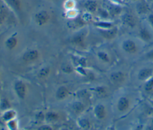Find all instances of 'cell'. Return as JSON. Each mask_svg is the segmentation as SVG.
I'll return each instance as SVG.
<instances>
[{
  "label": "cell",
  "mask_w": 153,
  "mask_h": 130,
  "mask_svg": "<svg viewBox=\"0 0 153 130\" xmlns=\"http://www.w3.org/2000/svg\"><path fill=\"white\" fill-rule=\"evenodd\" d=\"M145 44L135 35H125L118 40V46L121 53L126 56L133 57L140 53Z\"/></svg>",
  "instance_id": "6da1fadb"
},
{
  "label": "cell",
  "mask_w": 153,
  "mask_h": 130,
  "mask_svg": "<svg viewBox=\"0 0 153 130\" xmlns=\"http://www.w3.org/2000/svg\"><path fill=\"white\" fill-rule=\"evenodd\" d=\"M118 19L123 28L134 32L137 30L141 20L132 10H123Z\"/></svg>",
  "instance_id": "7a4b0ae2"
},
{
  "label": "cell",
  "mask_w": 153,
  "mask_h": 130,
  "mask_svg": "<svg viewBox=\"0 0 153 130\" xmlns=\"http://www.w3.org/2000/svg\"><path fill=\"white\" fill-rule=\"evenodd\" d=\"M134 33L145 44L153 43V30L145 19L140 20V24Z\"/></svg>",
  "instance_id": "3957f363"
},
{
  "label": "cell",
  "mask_w": 153,
  "mask_h": 130,
  "mask_svg": "<svg viewBox=\"0 0 153 130\" xmlns=\"http://www.w3.org/2000/svg\"><path fill=\"white\" fill-rule=\"evenodd\" d=\"M132 10L140 18H145L148 13L152 10L149 4L145 0H136L132 2Z\"/></svg>",
  "instance_id": "277c9868"
},
{
  "label": "cell",
  "mask_w": 153,
  "mask_h": 130,
  "mask_svg": "<svg viewBox=\"0 0 153 130\" xmlns=\"http://www.w3.org/2000/svg\"><path fill=\"white\" fill-rule=\"evenodd\" d=\"M98 31L100 36L107 41H113L118 37L119 29L117 26L112 25L108 27H99Z\"/></svg>",
  "instance_id": "5b68a950"
},
{
  "label": "cell",
  "mask_w": 153,
  "mask_h": 130,
  "mask_svg": "<svg viewBox=\"0 0 153 130\" xmlns=\"http://www.w3.org/2000/svg\"><path fill=\"white\" fill-rule=\"evenodd\" d=\"M130 107V99L126 96H120L115 102V108L119 113H124L129 110Z\"/></svg>",
  "instance_id": "8992f818"
},
{
  "label": "cell",
  "mask_w": 153,
  "mask_h": 130,
  "mask_svg": "<svg viewBox=\"0 0 153 130\" xmlns=\"http://www.w3.org/2000/svg\"><path fill=\"white\" fill-rule=\"evenodd\" d=\"M126 79V74L122 71L115 70L109 74V80L114 85H121L125 83Z\"/></svg>",
  "instance_id": "52a82bcc"
},
{
  "label": "cell",
  "mask_w": 153,
  "mask_h": 130,
  "mask_svg": "<svg viewBox=\"0 0 153 130\" xmlns=\"http://www.w3.org/2000/svg\"><path fill=\"white\" fill-rule=\"evenodd\" d=\"M136 74L137 79L139 81H148L153 75V68L150 66H143L138 70Z\"/></svg>",
  "instance_id": "ba28073f"
},
{
  "label": "cell",
  "mask_w": 153,
  "mask_h": 130,
  "mask_svg": "<svg viewBox=\"0 0 153 130\" xmlns=\"http://www.w3.org/2000/svg\"><path fill=\"white\" fill-rule=\"evenodd\" d=\"M49 15L45 11H41L37 13L35 16V21L39 25H43L47 23Z\"/></svg>",
  "instance_id": "9c48e42d"
},
{
  "label": "cell",
  "mask_w": 153,
  "mask_h": 130,
  "mask_svg": "<svg viewBox=\"0 0 153 130\" xmlns=\"http://www.w3.org/2000/svg\"><path fill=\"white\" fill-rule=\"evenodd\" d=\"M94 114L99 119H103L106 116V108L102 104H98L95 107Z\"/></svg>",
  "instance_id": "30bf717a"
},
{
  "label": "cell",
  "mask_w": 153,
  "mask_h": 130,
  "mask_svg": "<svg viewBox=\"0 0 153 130\" xmlns=\"http://www.w3.org/2000/svg\"><path fill=\"white\" fill-rule=\"evenodd\" d=\"M15 90L20 98H24L25 96V86L21 81H18L15 84Z\"/></svg>",
  "instance_id": "8fae6325"
},
{
  "label": "cell",
  "mask_w": 153,
  "mask_h": 130,
  "mask_svg": "<svg viewBox=\"0 0 153 130\" xmlns=\"http://www.w3.org/2000/svg\"><path fill=\"white\" fill-rule=\"evenodd\" d=\"M86 10L90 13L96 12L97 10L98 5L96 1L93 0H88L84 4Z\"/></svg>",
  "instance_id": "7c38bea8"
},
{
  "label": "cell",
  "mask_w": 153,
  "mask_h": 130,
  "mask_svg": "<svg viewBox=\"0 0 153 130\" xmlns=\"http://www.w3.org/2000/svg\"><path fill=\"white\" fill-rule=\"evenodd\" d=\"M38 57V52L35 50H29L26 52L23 57V59L25 61H31L36 59Z\"/></svg>",
  "instance_id": "4fadbf2b"
},
{
  "label": "cell",
  "mask_w": 153,
  "mask_h": 130,
  "mask_svg": "<svg viewBox=\"0 0 153 130\" xmlns=\"http://www.w3.org/2000/svg\"><path fill=\"white\" fill-rule=\"evenodd\" d=\"M97 55H98V57L99 58V59L100 60H102L103 62H106V63L110 62L111 56L107 52L101 51L97 53Z\"/></svg>",
  "instance_id": "5bb4252c"
},
{
  "label": "cell",
  "mask_w": 153,
  "mask_h": 130,
  "mask_svg": "<svg viewBox=\"0 0 153 130\" xmlns=\"http://www.w3.org/2000/svg\"><path fill=\"white\" fill-rule=\"evenodd\" d=\"M67 93H68L67 89L65 87H60L57 90V93H56V95H57V97L58 98L63 99L65 97H66Z\"/></svg>",
  "instance_id": "9a60e30c"
},
{
  "label": "cell",
  "mask_w": 153,
  "mask_h": 130,
  "mask_svg": "<svg viewBox=\"0 0 153 130\" xmlns=\"http://www.w3.org/2000/svg\"><path fill=\"white\" fill-rule=\"evenodd\" d=\"M143 59L148 61L153 62V47L145 52L143 55Z\"/></svg>",
  "instance_id": "2e32d148"
},
{
  "label": "cell",
  "mask_w": 153,
  "mask_h": 130,
  "mask_svg": "<svg viewBox=\"0 0 153 130\" xmlns=\"http://www.w3.org/2000/svg\"><path fill=\"white\" fill-rule=\"evenodd\" d=\"M153 30V10H152L145 18Z\"/></svg>",
  "instance_id": "e0dca14e"
},
{
  "label": "cell",
  "mask_w": 153,
  "mask_h": 130,
  "mask_svg": "<svg viewBox=\"0 0 153 130\" xmlns=\"http://www.w3.org/2000/svg\"><path fill=\"white\" fill-rule=\"evenodd\" d=\"M17 43V40L16 38H13V37H11V38H8L7 41H6V46L10 48V49H12L13 48L16 44Z\"/></svg>",
  "instance_id": "ac0fdd59"
},
{
  "label": "cell",
  "mask_w": 153,
  "mask_h": 130,
  "mask_svg": "<svg viewBox=\"0 0 153 130\" xmlns=\"http://www.w3.org/2000/svg\"><path fill=\"white\" fill-rule=\"evenodd\" d=\"M73 108L76 113H79L84 109V105L81 102H76L73 105Z\"/></svg>",
  "instance_id": "d6986e66"
},
{
  "label": "cell",
  "mask_w": 153,
  "mask_h": 130,
  "mask_svg": "<svg viewBox=\"0 0 153 130\" xmlns=\"http://www.w3.org/2000/svg\"><path fill=\"white\" fill-rule=\"evenodd\" d=\"M9 4L13 7L16 10H19L20 8V2L19 0H7Z\"/></svg>",
  "instance_id": "ffe728a7"
},
{
  "label": "cell",
  "mask_w": 153,
  "mask_h": 130,
  "mask_svg": "<svg viewBox=\"0 0 153 130\" xmlns=\"http://www.w3.org/2000/svg\"><path fill=\"white\" fill-rule=\"evenodd\" d=\"M79 125L83 128H88L89 127V122L85 119H81L79 121Z\"/></svg>",
  "instance_id": "44dd1931"
},
{
  "label": "cell",
  "mask_w": 153,
  "mask_h": 130,
  "mask_svg": "<svg viewBox=\"0 0 153 130\" xmlns=\"http://www.w3.org/2000/svg\"><path fill=\"white\" fill-rule=\"evenodd\" d=\"M48 72H49V68H42V69H41V71L39 72V75L41 77H44L47 75Z\"/></svg>",
  "instance_id": "7402d4cb"
},
{
  "label": "cell",
  "mask_w": 153,
  "mask_h": 130,
  "mask_svg": "<svg viewBox=\"0 0 153 130\" xmlns=\"http://www.w3.org/2000/svg\"><path fill=\"white\" fill-rule=\"evenodd\" d=\"M109 1L111 3H113V4L123 5V4H124V0H109Z\"/></svg>",
  "instance_id": "603a6c76"
},
{
  "label": "cell",
  "mask_w": 153,
  "mask_h": 130,
  "mask_svg": "<svg viewBox=\"0 0 153 130\" xmlns=\"http://www.w3.org/2000/svg\"><path fill=\"white\" fill-rule=\"evenodd\" d=\"M62 69V70L63 71H65L66 72H71L72 71L71 67L70 66H69V65H63Z\"/></svg>",
  "instance_id": "cb8c5ba5"
},
{
  "label": "cell",
  "mask_w": 153,
  "mask_h": 130,
  "mask_svg": "<svg viewBox=\"0 0 153 130\" xmlns=\"http://www.w3.org/2000/svg\"><path fill=\"white\" fill-rule=\"evenodd\" d=\"M47 118L48 120H55L56 118V116L53 114V113H48L47 116Z\"/></svg>",
  "instance_id": "d4e9b609"
},
{
  "label": "cell",
  "mask_w": 153,
  "mask_h": 130,
  "mask_svg": "<svg viewBox=\"0 0 153 130\" xmlns=\"http://www.w3.org/2000/svg\"><path fill=\"white\" fill-rule=\"evenodd\" d=\"M4 17V11L2 9V8L0 7V23L2 22L3 19Z\"/></svg>",
  "instance_id": "484cf974"
},
{
  "label": "cell",
  "mask_w": 153,
  "mask_h": 130,
  "mask_svg": "<svg viewBox=\"0 0 153 130\" xmlns=\"http://www.w3.org/2000/svg\"><path fill=\"white\" fill-rule=\"evenodd\" d=\"M39 129H51V128L47 126H42L39 128Z\"/></svg>",
  "instance_id": "4316f807"
},
{
  "label": "cell",
  "mask_w": 153,
  "mask_h": 130,
  "mask_svg": "<svg viewBox=\"0 0 153 130\" xmlns=\"http://www.w3.org/2000/svg\"><path fill=\"white\" fill-rule=\"evenodd\" d=\"M145 1H146L147 2H148V3L149 4V3H150L151 1H152L153 0H145Z\"/></svg>",
  "instance_id": "83f0119b"
}]
</instances>
